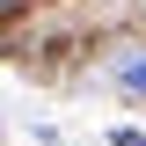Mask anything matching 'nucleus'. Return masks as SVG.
Instances as JSON below:
<instances>
[{
    "instance_id": "obj_1",
    "label": "nucleus",
    "mask_w": 146,
    "mask_h": 146,
    "mask_svg": "<svg viewBox=\"0 0 146 146\" xmlns=\"http://www.w3.org/2000/svg\"><path fill=\"white\" fill-rule=\"evenodd\" d=\"M124 80H131V88H146V58H124Z\"/></svg>"
}]
</instances>
